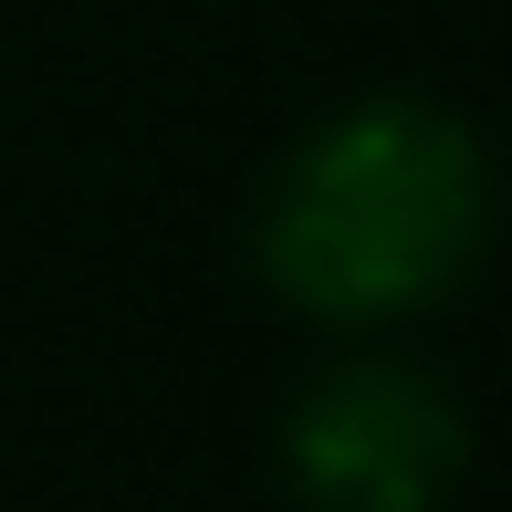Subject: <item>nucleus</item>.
<instances>
[{
  "instance_id": "2",
  "label": "nucleus",
  "mask_w": 512,
  "mask_h": 512,
  "mask_svg": "<svg viewBox=\"0 0 512 512\" xmlns=\"http://www.w3.org/2000/svg\"><path fill=\"white\" fill-rule=\"evenodd\" d=\"M283 460L304 512H439L471 460V429L408 366H335L293 408Z\"/></svg>"
},
{
  "instance_id": "1",
  "label": "nucleus",
  "mask_w": 512,
  "mask_h": 512,
  "mask_svg": "<svg viewBox=\"0 0 512 512\" xmlns=\"http://www.w3.org/2000/svg\"><path fill=\"white\" fill-rule=\"evenodd\" d=\"M481 230H492V178L471 136L429 105H366L272 178L262 272L304 314L377 324L439 304L481 262Z\"/></svg>"
}]
</instances>
